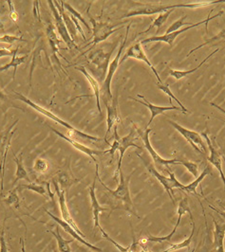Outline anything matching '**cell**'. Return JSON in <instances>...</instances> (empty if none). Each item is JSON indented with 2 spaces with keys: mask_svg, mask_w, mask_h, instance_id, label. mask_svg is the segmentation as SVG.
Listing matches in <instances>:
<instances>
[{
  "mask_svg": "<svg viewBox=\"0 0 225 252\" xmlns=\"http://www.w3.org/2000/svg\"><path fill=\"white\" fill-rule=\"evenodd\" d=\"M14 93V96L16 99H18L19 101H23L24 103H26L27 105H29L31 108L35 109L36 111H38V113L49 118L51 121H53L54 123L62 126L63 127H65L67 130H68V137L71 138V139H75V140H88V141H92V142H99L102 139L100 138H97V137H93V136H90L87 133H84L78 129H76L75 127L70 125L69 123L65 122L62 119H60L58 116H56L55 114L52 113L50 110L42 107L41 105H39L38 103H36L35 101L30 100L29 98H27L24 95H22L21 93L19 92H16V91H13Z\"/></svg>",
  "mask_w": 225,
  "mask_h": 252,
  "instance_id": "6da1fadb",
  "label": "cell"
},
{
  "mask_svg": "<svg viewBox=\"0 0 225 252\" xmlns=\"http://www.w3.org/2000/svg\"><path fill=\"white\" fill-rule=\"evenodd\" d=\"M95 175L97 176V178L100 182L101 185L104 187V189L106 190H108L109 194L112 197L114 200L116 201L120 202L121 203V209H124L126 212H128L129 214L131 215H135L138 218H140V216L137 215V213H135L133 211V208H134V204L131 200V197H130V191H129V182H130V179L131 177L133 175V173L131 175H129L128 177L125 178L122 170L119 172V177H120V183L117 187V189H110L108 186H106L104 184V182L101 180L100 176H99V167H98V163L95 164Z\"/></svg>",
  "mask_w": 225,
  "mask_h": 252,
  "instance_id": "7a4b0ae2",
  "label": "cell"
},
{
  "mask_svg": "<svg viewBox=\"0 0 225 252\" xmlns=\"http://www.w3.org/2000/svg\"><path fill=\"white\" fill-rule=\"evenodd\" d=\"M132 22H130L128 26L126 27V32H125V38L122 42V44L120 45L119 47V51L117 52L116 56L114 57V59L112 60V62L110 63L109 65V68H108V73L106 76V79L101 87V95L104 96V101L105 102H109V101H112L113 100L112 93V83L113 76L115 74L119 64H120V58H121V55H122V52L124 51V48L125 47V44H126V41L128 39V33H129V29L131 27Z\"/></svg>",
  "mask_w": 225,
  "mask_h": 252,
  "instance_id": "3957f363",
  "label": "cell"
},
{
  "mask_svg": "<svg viewBox=\"0 0 225 252\" xmlns=\"http://www.w3.org/2000/svg\"><path fill=\"white\" fill-rule=\"evenodd\" d=\"M134 129L136 130L138 135L141 137V139L144 142L145 148L149 151V153L153 159V162L156 165V167L160 170V171H164L163 168H166L167 171H170L169 165H179V160L178 159H164L159 154H157V152L153 149V147L151 146V142H150V135L152 132V129L147 128L146 131H142L136 124L132 123Z\"/></svg>",
  "mask_w": 225,
  "mask_h": 252,
  "instance_id": "277c9868",
  "label": "cell"
},
{
  "mask_svg": "<svg viewBox=\"0 0 225 252\" xmlns=\"http://www.w3.org/2000/svg\"><path fill=\"white\" fill-rule=\"evenodd\" d=\"M138 158H140V159L143 161L144 165L146 166V168L148 169V171L150 172L151 175H153L154 177H156L160 183L163 185V188L165 189V191L168 193L170 199L173 204H175V200H174V197H173V193H174V189H182L184 188L185 185H183L182 183H180L177 178H176L175 174L174 173H171L170 171L168 172V175L169 177H164L163 175H161L150 162H148L142 156H140L139 154L136 153Z\"/></svg>",
  "mask_w": 225,
  "mask_h": 252,
  "instance_id": "5b68a950",
  "label": "cell"
},
{
  "mask_svg": "<svg viewBox=\"0 0 225 252\" xmlns=\"http://www.w3.org/2000/svg\"><path fill=\"white\" fill-rule=\"evenodd\" d=\"M87 13H88V18H89V20L92 24L93 36H92V41L87 44L85 46V48H88L90 45L94 48L95 45L107 40L112 33L118 32V31H121L124 28V26H121L118 29H114L117 25H111L109 23H105V22H101V21L95 20L94 17L89 13L88 9L87 10Z\"/></svg>",
  "mask_w": 225,
  "mask_h": 252,
  "instance_id": "8992f818",
  "label": "cell"
},
{
  "mask_svg": "<svg viewBox=\"0 0 225 252\" xmlns=\"http://www.w3.org/2000/svg\"><path fill=\"white\" fill-rule=\"evenodd\" d=\"M112 53V51L107 53L103 50H98L89 53L88 62L91 65V72L96 77H98V82L100 81L104 83L106 79Z\"/></svg>",
  "mask_w": 225,
  "mask_h": 252,
  "instance_id": "52a82bcc",
  "label": "cell"
},
{
  "mask_svg": "<svg viewBox=\"0 0 225 252\" xmlns=\"http://www.w3.org/2000/svg\"><path fill=\"white\" fill-rule=\"evenodd\" d=\"M18 122L19 121L16 120L12 126L0 135V177H1V181H0L1 187L0 188H1V191L4 189V175H5L6 158H7L8 151L11 146L12 138L15 132L14 127L16 126Z\"/></svg>",
  "mask_w": 225,
  "mask_h": 252,
  "instance_id": "ba28073f",
  "label": "cell"
},
{
  "mask_svg": "<svg viewBox=\"0 0 225 252\" xmlns=\"http://www.w3.org/2000/svg\"><path fill=\"white\" fill-rule=\"evenodd\" d=\"M167 123L171 126H173L176 129V131H178L185 139H187L188 143L194 148L195 151L198 152L199 154H207V147L204 144V141L202 139V136L200 133L193 131V130H189L188 128L184 127V126H180L179 124H177L173 121L168 120Z\"/></svg>",
  "mask_w": 225,
  "mask_h": 252,
  "instance_id": "9c48e42d",
  "label": "cell"
},
{
  "mask_svg": "<svg viewBox=\"0 0 225 252\" xmlns=\"http://www.w3.org/2000/svg\"><path fill=\"white\" fill-rule=\"evenodd\" d=\"M136 130L133 128L131 129V131L129 132L128 135H126L125 137L121 138L119 135H118V131H117V126H114V137L113 139L116 140L117 142V151H119L120 154V157H119V161H118V166H117V171H116V174H115V178L117 174H119V172L122 170L121 169V164L123 161V158H124V156H125V153L129 147H136L137 149H142L139 145H137L134 140L136 139Z\"/></svg>",
  "mask_w": 225,
  "mask_h": 252,
  "instance_id": "30bf717a",
  "label": "cell"
},
{
  "mask_svg": "<svg viewBox=\"0 0 225 252\" xmlns=\"http://www.w3.org/2000/svg\"><path fill=\"white\" fill-rule=\"evenodd\" d=\"M223 14H224V11H222V12H220V13L213 15L212 17H211V16H208V18H206V19H204V20H202V21H200V22H198V23H194V24H192V25L188 26V27L184 28V29H181V30H179V31H177V32H171V33H169V34H163V35H161V36H152V37L144 39V40L141 41V44L143 45V44H148V43H151V42H163V43L169 45L170 47H173V44H174V41H175L176 38L178 37L180 34H182V33L188 32V31L193 29V28H195V27L202 25V24H204V25L206 26V28H207V24H208V22H209L210 20H212V19L216 18V17H219V16L221 17Z\"/></svg>",
  "mask_w": 225,
  "mask_h": 252,
  "instance_id": "8fae6325",
  "label": "cell"
},
{
  "mask_svg": "<svg viewBox=\"0 0 225 252\" xmlns=\"http://www.w3.org/2000/svg\"><path fill=\"white\" fill-rule=\"evenodd\" d=\"M47 2L49 4V6H50V11L52 13L53 18H54V23H55V28H56V31H57V34L68 45V48L70 50H73V49L79 50V48L76 45L75 40L70 35L68 28H67V26H66L64 20H63L62 15L60 14L59 11L57 10V8L55 7L53 1L49 0Z\"/></svg>",
  "mask_w": 225,
  "mask_h": 252,
  "instance_id": "7c38bea8",
  "label": "cell"
},
{
  "mask_svg": "<svg viewBox=\"0 0 225 252\" xmlns=\"http://www.w3.org/2000/svg\"><path fill=\"white\" fill-rule=\"evenodd\" d=\"M128 58L136 59V60L143 61L144 63H147V64L150 66V68H151V70L153 71V73L156 76V78H157V80H158V83H163V81L161 80L158 71H157L156 68L154 67L153 63H151L150 60H149V58H148L146 52L144 51V48H143V46H142V44H141V41H140V42H136L135 44L131 45V46L128 48V50L125 51V54H124L123 57H122V59L120 60V63H124L125 60L128 59Z\"/></svg>",
  "mask_w": 225,
  "mask_h": 252,
  "instance_id": "4fadbf2b",
  "label": "cell"
},
{
  "mask_svg": "<svg viewBox=\"0 0 225 252\" xmlns=\"http://www.w3.org/2000/svg\"><path fill=\"white\" fill-rule=\"evenodd\" d=\"M53 185H54V188H55V192L57 194V198H58V202H59V208H60V212H61V215H62V219L67 222L70 226L74 227L75 229V231L80 234L83 238H85V234L83 232H81L80 228L77 227L76 223H75L74 218L72 215L70 214V211H69V208H68V205H67V199H66V191L65 189H62L61 187H59V184L56 182V181H53Z\"/></svg>",
  "mask_w": 225,
  "mask_h": 252,
  "instance_id": "5bb4252c",
  "label": "cell"
},
{
  "mask_svg": "<svg viewBox=\"0 0 225 252\" xmlns=\"http://www.w3.org/2000/svg\"><path fill=\"white\" fill-rule=\"evenodd\" d=\"M96 180H97V176L95 175L94 179H93V182H92V185L89 187L88 191H89V197H90V201H91V209H92V215H93V221H94V232L97 230V228L100 230L103 233H105L106 231L103 229V227H101L100 220H99V217H100V214L102 212H107L109 211L110 209L109 208H104L102 207L99 202L97 200V197H96V193H95V189H96Z\"/></svg>",
  "mask_w": 225,
  "mask_h": 252,
  "instance_id": "9a60e30c",
  "label": "cell"
},
{
  "mask_svg": "<svg viewBox=\"0 0 225 252\" xmlns=\"http://www.w3.org/2000/svg\"><path fill=\"white\" fill-rule=\"evenodd\" d=\"M106 106H107V133L105 136V141L106 143L111 146L109 140H108V136L110 135V133L112 132V129L115 126H117L119 123H121V118H120V114H119V104H118V100L117 97L113 98L112 101L109 102H105Z\"/></svg>",
  "mask_w": 225,
  "mask_h": 252,
  "instance_id": "2e32d148",
  "label": "cell"
},
{
  "mask_svg": "<svg viewBox=\"0 0 225 252\" xmlns=\"http://www.w3.org/2000/svg\"><path fill=\"white\" fill-rule=\"evenodd\" d=\"M49 128H50V130H51L53 133H55L57 136H59L61 139L66 140L68 143H70L72 146H74L75 149H77L78 151L81 152V153H83V154H86L87 156H88V157L95 162V164H97V160H96V158H95V156H99V155H104V154L109 153V150H106V151H98V150L90 149V148H88V146H85V145H83L82 143H80L79 141L69 138L67 135H64L63 133L59 132L58 130H56V129H54V128H52V127H50V126H49Z\"/></svg>",
  "mask_w": 225,
  "mask_h": 252,
  "instance_id": "e0dca14e",
  "label": "cell"
},
{
  "mask_svg": "<svg viewBox=\"0 0 225 252\" xmlns=\"http://www.w3.org/2000/svg\"><path fill=\"white\" fill-rule=\"evenodd\" d=\"M171 9H177V4L173 5H148L141 9L137 10H131L129 13L123 15L121 18H128V17H134V16H140V15H153L155 13H165Z\"/></svg>",
  "mask_w": 225,
  "mask_h": 252,
  "instance_id": "ac0fdd59",
  "label": "cell"
},
{
  "mask_svg": "<svg viewBox=\"0 0 225 252\" xmlns=\"http://www.w3.org/2000/svg\"><path fill=\"white\" fill-rule=\"evenodd\" d=\"M200 135L202 136V138H204L205 140H206L207 146H208V148L210 150V157H208L207 159L219 171L221 178H222V180L224 182V185H225V174H224V171H223V158H222V155H221L220 151L213 145L212 141H211L210 138L208 137L207 133L203 132Z\"/></svg>",
  "mask_w": 225,
  "mask_h": 252,
  "instance_id": "d6986e66",
  "label": "cell"
},
{
  "mask_svg": "<svg viewBox=\"0 0 225 252\" xmlns=\"http://www.w3.org/2000/svg\"><path fill=\"white\" fill-rule=\"evenodd\" d=\"M186 213L188 214H192L191 213V210H190V207H189V203H188V197H185L182 201L180 202L179 204V207H178V219H177V223H176V226L173 228V230L171 231V233L165 237H155V236H149L147 238V241L149 242H170L172 236L174 235L177 231V228L179 227L180 223H181V219L183 217V215H185Z\"/></svg>",
  "mask_w": 225,
  "mask_h": 252,
  "instance_id": "ffe728a7",
  "label": "cell"
},
{
  "mask_svg": "<svg viewBox=\"0 0 225 252\" xmlns=\"http://www.w3.org/2000/svg\"><path fill=\"white\" fill-rule=\"evenodd\" d=\"M45 212L47 213V215H49L51 219H53L58 225H60V227H62L63 229H64L66 232H68L69 234H71L72 237H74V239L77 240L78 242H80L81 244L87 246L88 248H89V249L92 250V251H94V252H103L100 248H97V247H95V246H93V245H91V244H89L88 242H87V241L85 240V238H83L80 234H78V233L75 231V229L74 227H72V226H70V225H69L67 222H65L63 219H60V218L54 216V215H52L51 213H50L48 210H45Z\"/></svg>",
  "mask_w": 225,
  "mask_h": 252,
  "instance_id": "44dd1931",
  "label": "cell"
},
{
  "mask_svg": "<svg viewBox=\"0 0 225 252\" xmlns=\"http://www.w3.org/2000/svg\"><path fill=\"white\" fill-rule=\"evenodd\" d=\"M138 97L141 98V99H143V101H140V100L135 99V98H132V97H130V99L133 100V101H137V102L143 104V105H145L146 107H148V108L150 109V112H151V117H150V122H149V124H148L147 128L150 127L151 123L153 122V120H154L158 115H161V114H163V112L170 111V110H178V111L183 112L182 108H179V107H177L175 105H171V106H159V105H155V104L150 103V101H148V100H147L144 96H142V95H138Z\"/></svg>",
  "mask_w": 225,
  "mask_h": 252,
  "instance_id": "7402d4cb",
  "label": "cell"
},
{
  "mask_svg": "<svg viewBox=\"0 0 225 252\" xmlns=\"http://www.w3.org/2000/svg\"><path fill=\"white\" fill-rule=\"evenodd\" d=\"M213 221L215 224L214 229V246L213 252H225V222H219L212 216Z\"/></svg>",
  "mask_w": 225,
  "mask_h": 252,
  "instance_id": "603a6c76",
  "label": "cell"
},
{
  "mask_svg": "<svg viewBox=\"0 0 225 252\" xmlns=\"http://www.w3.org/2000/svg\"><path fill=\"white\" fill-rule=\"evenodd\" d=\"M76 70L80 71L83 75L85 76V78L88 80L91 89L93 90V94L95 96V99H96V106H97V109L99 111V113L102 114V110H101V104H100V98H101V87L99 82L91 75L88 70L86 69L85 66H76L75 67Z\"/></svg>",
  "mask_w": 225,
  "mask_h": 252,
  "instance_id": "cb8c5ba5",
  "label": "cell"
},
{
  "mask_svg": "<svg viewBox=\"0 0 225 252\" xmlns=\"http://www.w3.org/2000/svg\"><path fill=\"white\" fill-rule=\"evenodd\" d=\"M46 33H47V38L49 40V44H50L51 51H52V55L54 57H56V54L58 53V51L60 50V43L61 40L59 39V35L57 34L54 27L50 24L46 29Z\"/></svg>",
  "mask_w": 225,
  "mask_h": 252,
  "instance_id": "d4e9b609",
  "label": "cell"
},
{
  "mask_svg": "<svg viewBox=\"0 0 225 252\" xmlns=\"http://www.w3.org/2000/svg\"><path fill=\"white\" fill-rule=\"evenodd\" d=\"M17 51H18V48H16L14 51H13V56H12V60L10 61V63L3 65L0 67V72H3V71H7L9 70L10 68H13V80L15 79V76H16V71H17V67L22 64V63L25 62L26 59H27V55L24 56H19L17 54Z\"/></svg>",
  "mask_w": 225,
  "mask_h": 252,
  "instance_id": "484cf974",
  "label": "cell"
},
{
  "mask_svg": "<svg viewBox=\"0 0 225 252\" xmlns=\"http://www.w3.org/2000/svg\"><path fill=\"white\" fill-rule=\"evenodd\" d=\"M218 51H220V49H218V50L213 51L212 53H210V54H209V55H208V56H207L203 61H201V62H200L199 65H197V67L192 68V69H190V70H176V69H172V68H168L169 75L171 76V77H173V78H175L176 80H181V79L187 78L188 75H190V74H192V73L196 72L200 67H201V65H202V64H204V63H206V61H207L209 58H211L213 55H215Z\"/></svg>",
  "mask_w": 225,
  "mask_h": 252,
  "instance_id": "4316f807",
  "label": "cell"
},
{
  "mask_svg": "<svg viewBox=\"0 0 225 252\" xmlns=\"http://www.w3.org/2000/svg\"><path fill=\"white\" fill-rule=\"evenodd\" d=\"M13 159H14V161L16 163V172H15V176H14L15 178L13 180V185L16 184L17 181H19L21 179H24L27 182L31 183L32 180H31V178L29 177V175H28V173L26 171L25 167H24L23 161H22V155H21V158H18L16 155L13 154Z\"/></svg>",
  "mask_w": 225,
  "mask_h": 252,
  "instance_id": "83f0119b",
  "label": "cell"
},
{
  "mask_svg": "<svg viewBox=\"0 0 225 252\" xmlns=\"http://www.w3.org/2000/svg\"><path fill=\"white\" fill-rule=\"evenodd\" d=\"M211 174V169L209 166H207L203 172L200 174L199 177H197L193 182H191L188 186H184L183 190L184 191H187L188 193H191V194H194L195 196H198V192H197V187L200 185V182L205 178V177H207L208 175Z\"/></svg>",
  "mask_w": 225,
  "mask_h": 252,
  "instance_id": "f1b7e54d",
  "label": "cell"
},
{
  "mask_svg": "<svg viewBox=\"0 0 225 252\" xmlns=\"http://www.w3.org/2000/svg\"><path fill=\"white\" fill-rule=\"evenodd\" d=\"M50 233H51L57 242V246H58V249H59V252H72L71 250V247H70V244L74 242V240H66L63 238L62 236L60 235V228L57 226L55 227V230L52 231L50 230L49 231Z\"/></svg>",
  "mask_w": 225,
  "mask_h": 252,
  "instance_id": "f546056e",
  "label": "cell"
},
{
  "mask_svg": "<svg viewBox=\"0 0 225 252\" xmlns=\"http://www.w3.org/2000/svg\"><path fill=\"white\" fill-rule=\"evenodd\" d=\"M190 215V218H191V222H192V232L190 234V236L188 237V239L185 240L184 242L180 243V244H174V245H171L170 248H168L167 250L163 251V252H173L178 251V250H181V249H185V248H188L189 249L190 245H191V242L193 239V236H194V233H195V229H196V225H195V222H194V218H193V215L192 214H189Z\"/></svg>",
  "mask_w": 225,
  "mask_h": 252,
  "instance_id": "4dcf8cb0",
  "label": "cell"
},
{
  "mask_svg": "<svg viewBox=\"0 0 225 252\" xmlns=\"http://www.w3.org/2000/svg\"><path fill=\"white\" fill-rule=\"evenodd\" d=\"M173 11H175L174 9H171V10H169V11H167V12H165V13H160L159 15H158V17H156L155 19H154V21H153V23L151 24V25L146 30V31H144V32H140L139 33V35H142V34H144V33H148L149 32H150L153 28H157V32H159V31H160V29H161V27L167 21V19H168V17H169V15H170V13H172Z\"/></svg>",
  "mask_w": 225,
  "mask_h": 252,
  "instance_id": "1f68e13d",
  "label": "cell"
},
{
  "mask_svg": "<svg viewBox=\"0 0 225 252\" xmlns=\"http://www.w3.org/2000/svg\"><path fill=\"white\" fill-rule=\"evenodd\" d=\"M18 189L15 187L14 189H11L9 191L8 196L3 199V202L8 205L10 208L15 209V210H19L20 209V199L18 197V193H17Z\"/></svg>",
  "mask_w": 225,
  "mask_h": 252,
  "instance_id": "d6a6232c",
  "label": "cell"
},
{
  "mask_svg": "<svg viewBox=\"0 0 225 252\" xmlns=\"http://www.w3.org/2000/svg\"><path fill=\"white\" fill-rule=\"evenodd\" d=\"M16 188H17V189H30V190H33L38 194L42 195V196L48 197V190L45 189V187L41 184H38V183H35V182H31L29 184H20Z\"/></svg>",
  "mask_w": 225,
  "mask_h": 252,
  "instance_id": "836d02e7",
  "label": "cell"
},
{
  "mask_svg": "<svg viewBox=\"0 0 225 252\" xmlns=\"http://www.w3.org/2000/svg\"><path fill=\"white\" fill-rule=\"evenodd\" d=\"M157 87H158V89H161L162 91H163V93H165L166 95H168L169 96V98H170V103H172V101L171 100H174V101L180 105V107L182 108V110H183V112L184 113H189V111L188 110V108H186V106L182 103V101H179V99L176 97L175 95L172 93V91L170 90L169 89V87H168V85H164L163 83H157Z\"/></svg>",
  "mask_w": 225,
  "mask_h": 252,
  "instance_id": "e575fe53",
  "label": "cell"
},
{
  "mask_svg": "<svg viewBox=\"0 0 225 252\" xmlns=\"http://www.w3.org/2000/svg\"><path fill=\"white\" fill-rule=\"evenodd\" d=\"M63 7H64V9H65V11H68L69 13H71V15H73L74 17H75L77 20H79L81 23H83L84 25L87 27V29H88V31L90 32V27L88 24V22L85 20V18L83 17V15L81 14L80 13H78L76 10H75L74 7H72V5L71 4H69V3H66L65 1H62Z\"/></svg>",
  "mask_w": 225,
  "mask_h": 252,
  "instance_id": "d590c367",
  "label": "cell"
},
{
  "mask_svg": "<svg viewBox=\"0 0 225 252\" xmlns=\"http://www.w3.org/2000/svg\"><path fill=\"white\" fill-rule=\"evenodd\" d=\"M48 170H49V163H48V161L46 159L41 158L36 159L35 164H34V171L36 173L40 174V175H43V174L47 173Z\"/></svg>",
  "mask_w": 225,
  "mask_h": 252,
  "instance_id": "8d00e7d4",
  "label": "cell"
},
{
  "mask_svg": "<svg viewBox=\"0 0 225 252\" xmlns=\"http://www.w3.org/2000/svg\"><path fill=\"white\" fill-rule=\"evenodd\" d=\"M187 18H188V16H187V15H185L184 17L180 18L179 20H177V21L174 22L173 24H171L170 27L167 29V31H166V33H165V34H169V33H171V32H177V31L181 30V28H182L183 26L192 25V23H188V22H186V19H187Z\"/></svg>",
  "mask_w": 225,
  "mask_h": 252,
  "instance_id": "74e56055",
  "label": "cell"
},
{
  "mask_svg": "<svg viewBox=\"0 0 225 252\" xmlns=\"http://www.w3.org/2000/svg\"><path fill=\"white\" fill-rule=\"evenodd\" d=\"M225 37V29H224L220 33H218L217 35H215V36H213L212 38H210V39H208L206 42H204V43H202V44H200V46H198L197 48H195V49H193L192 51H189L188 52V56L187 57H189L193 52H195L196 51H198V50H200L201 48H203L204 46H206V45H208V44H210V43H212V42H215V41H218V40H220V39H222V38Z\"/></svg>",
  "mask_w": 225,
  "mask_h": 252,
  "instance_id": "f35d334b",
  "label": "cell"
},
{
  "mask_svg": "<svg viewBox=\"0 0 225 252\" xmlns=\"http://www.w3.org/2000/svg\"><path fill=\"white\" fill-rule=\"evenodd\" d=\"M179 165L185 166L188 171L194 176V177H199V165L191 161H186V160H179Z\"/></svg>",
  "mask_w": 225,
  "mask_h": 252,
  "instance_id": "ab89813d",
  "label": "cell"
},
{
  "mask_svg": "<svg viewBox=\"0 0 225 252\" xmlns=\"http://www.w3.org/2000/svg\"><path fill=\"white\" fill-rule=\"evenodd\" d=\"M16 41L26 42V40H23L21 37H17V36H14V35H9V34H5V35L0 37V43H5V44H8V45H12L13 43H15Z\"/></svg>",
  "mask_w": 225,
  "mask_h": 252,
  "instance_id": "60d3db41",
  "label": "cell"
},
{
  "mask_svg": "<svg viewBox=\"0 0 225 252\" xmlns=\"http://www.w3.org/2000/svg\"><path fill=\"white\" fill-rule=\"evenodd\" d=\"M0 252H9L7 242L5 240V230H4V227H3L2 231H1V235H0Z\"/></svg>",
  "mask_w": 225,
  "mask_h": 252,
  "instance_id": "b9f144b4",
  "label": "cell"
},
{
  "mask_svg": "<svg viewBox=\"0 0 225 252\" xmlns=\"http://www.w3.org/2000/svg\"><path fill=\"white\" fill-rule=\"evenodd\" d=\"M7 4H8L9 9H10V17H11V19L13 20L14 23H16V21L18 20V14H17L15 9H14L13 2H12L11 0H8V1H7Z\"/></svg>",
  "mask_w": 225,
  "mask_h": 252,
  "instance_id": "7bdbcfd3",
  "label": "cell"
},
{
  "mask_svg": "<svg viewBox=\"0 0 225 252\" xmlns=\"http://www.w3.org/2000/svg\"><path fill=\"white\" fill-rule=\"evenodd\" d=\"M59 179V183H60V187L64 189V187H66L69 183H70V177L68 176L67 173H61L58 177Z\"/></svg>",
  "mask_w": 225,
  "mask_h": 252,
  "instance_id": "ee69618b",
  "label": "cell"
},
{
  "mask_svg": "<svg viewBox=\"0 0 225 252\" xmlns=\"http://www.w3.org/2000/svg\"><path fill=\"white\" fill-rule=\"evenodd\" d=\"M13 51H10V50H7V49H0V58L13 56Z\"/></svg>",
  "mask_w": 225,
  "mask_h": 252,
  "instance_id": "f6af8a7d",
  "label": "cell"
},
{
  "mask_svg": "<svg viewBox=\"0 0 225 252\" xmlns=\"http://www.w3.org/2000/svg\"><path fill=\"white\" fill-rule=\"evenodd\" d=\"M210 105L213 106V107H215V108H217L218 110H220L222 113H224L225 115V109H224L223 107H221L220 105H218V104H216L215 102H210Z\"/></svg>",
  "mask_w": 225,
  "mask_h": 252,
  "instance_id": "bcb514c9",
  "label": "cell"
},
{
  "mask_svg": "<svg viewBox=\"0 0 225 252\" xmlns=\"http://www.w3.org/2000/svg\"><path fill=\"white\" fill-rule=\"evenodd\" d=\"M20 243H21V251H22V252H26L25 239L20 238Z\"/></svg>",
  "mask_w": 225,
  "mask_h": 252,
  "instance_id": "7dc6e473",
  "label": "cell"
},
{
  "mask_svg": "<svg viewBox=\"0 0 225 252\" xmlns=\"http://www.w3.org/2000/svg\"><path fill=\"white\" fill-rule=\"evenodd\" d=\"M141 247H142V251H141V252H152L150 251V249L147 247V246H143V245H141Z\"/></svg>",
  "mask_w": 225,
  "mask_h": 252,
  "instance_id": "c3c4849f",
  "label": "cell"
},
{
  "mask_svg": "<svg viewBox=\"0 0 225 252\" xmlns=\"http://www.w3.org/2000/svg\"><path fill=\"white\" fill-rule=\"evenodd\" d=\"M5 99H6V95L0 89V100H5Z\"/></svg>",
  "mask_w": 225,
  "mask_h": 252,
  "instance_id": "681fc988",
  "label": "cell"
},
{
  "mask_svg": "<svg viewBox=\"0 0 225 252\" xmlns=\"http://www.w3.org/2000/svg\"><path fill=\"white\" fill-rule=\"evenodd\" d=\"M77 247H78V248H79V249H80V250H81V251H82V252H86V251H85V250H83V249H82V248H81V247H79V246H77Z\"/></svg>",
  "mask_w": 225,
  "mask_h": 252,
  "instance_id": "f907efd6",
  "label": "cell"
},
{
  "mask_svg": "<svg viewBox=\"0 0 225 252\" xmlns=\"http://www.w3.org/2000/svg\"><path fill=\"white\" fill-rule=\"evenodd\" d=\"M218 119H219V120H221V121H223V122L225 124V120H224V119H220V118H218Z\"/></svg>",
  "mask_w": 225,
  "mask_h": 252,
  "instance_id": "816d5d0a",
  "label": "cell"
},
{
  "mask_svg": "<svg viewBox=\"0 0 225 252\" xmlns=\"http://www.w3.org/2000/svg\"><path fill=\"white\" fill-rule=\"evenodd\" d=\"M196 252V251H195V249H194V250H193V251H192V252Z\"/></svg>",
  "mask_w": 225,
  "mask_h": 252,
  "instance_id": "f5cc1de1",
  "label": "cell"
},
{
  "mask_svg": "<svg viewBox=\"0 0 225 252\" xmlns=\"http://www.w3.org/2000/svg\"><path fill=\"white\" fill-rule=\"evenodd\" d=\"M0 13H1V11H0ZM0 25H1V22H0Z\"/></svg>",
  "mask_w": 225,
  "mask_h": 252,
  "instance_id": "db71d44e",
  "label": "cell"
}]
</instances>
